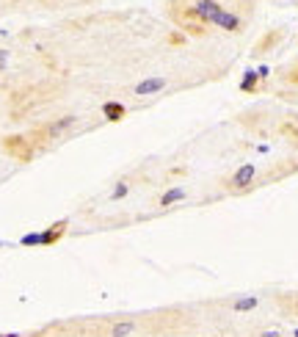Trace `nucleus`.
<instances>
[{"mask_svg": "<svg viewBox=\"0 0 298 337\" xmlns=\"http://www.w3.org/2000/svg\"><path fill=\"white\" fill-rule=\"evenodd\" d=\"M3 149L9 152L14 160H20V163H28V160L33 158V141L25 136H6L3 138Z\"/></svg>", "mask_w": 298, "mask_h": 337, "instance_id": "f257e3e1", "label": "nucleus"}, {"mask_svg": "<svg viewBox=\"0 0 298 337\" xmlns=\"http://www.w3.org/2000/svg\"><path fill=\"white\" fill-rule=\"evenodd\" d=\"M257 177V166L254 163H243L237 172L232 174V180H229V188H235V191H243V188H249L251 182Z\"/></svg>", "mask_w": 298, "mask_h": 337, "instance_id": "f03ea898", "label": "nucleus"}, {"mask_svg": "<svg viewBox=\"0 0 298 337\" xmlns=\"http://www.w3.org/2000/svg\"><path fill=\"white\" fill-rule=\"evenodd\" d=\"M166 83H169V80L160 78V75L144 78V80L136 86V89H133V94H136V97H152V94H160L163 89H166Z\"/></svg>", "mask_w": 298, "mask_h": 337, "instance_id": "7ed1b4c3", "label": "nucleus"}, {"mask_svg": "<svg viewBox=\"0 0 298 337\" xmlns=\"http://www.w3.org/2000/svg\"><path fill=\"white\" fill-rule=\"evenodd\" d=\"M66 227H69V221H66V218H61V221L50 224L47 230H42V246H55L58 240L66 235Z\"/></svg>", "mask_w": 298, "mask_h": 337, "instance_id": "20e7f679", "label": "nucleus"}, {"mask_svg": "<svg viewBox=\"0 0 298 337\" xmlns=\"http://www.w3.org/2000/svg\"><path fill=\"white\" fill-rule=\"evenodd\" d=\"M213 25H215V28H221V31L235 33V31H240V28H243V20L237 17L235 11H227V9H224L218 17H215V23H213Z\"/></svg>", "mask_w": 298, "mask_h": 337, "instance_id": "39448f33", "label": "nucleus"}, {"mask_svg": "<svg viewBox=\"0 0 298 337\" xmlns=\"http://www.w3.org/2000/svg\"><path fill=\"white\" fill-rule=\"evenodd\" d=\"M102 116H105L108 122H122L124 116H127V108H124L122 102H116V100H108L105 105H102Z\"/></svg>", "mask_w": 298, "mask_h": 337, "instance_id": "423d86ee", "label": "nucleus"}, {"mask_svg": "<svg viewBox=\"0 0 298 337\" xmlns=\"http://www.w3.org/2000/svg\"><path fill=\"white\" fill-rule=\"evenodd\" d=\"M72 124H74V116H64V119H58V122H50L47 127H44V133H47V138H58L64 130H69Z\"/></svg>", "mask_w": 298, "mask_h": 337, "instance_id": "0eeeda50", "label": "nucleus"}, {"mask_svg": "<svg viewBox=\"0 0 298 337\" xmlns=\"http://www.w3.org/2000/svg\"><path fill=\"white\" fill-rule=\"evenodd\" d=\"M185 199V188L182 185H174V188H169L166 194L160 196V208H171V204H177V202H182Z\"/></svg>", "mask_w": 298, "mask_h": 337, "instance_id": "6e6552de", "label": "nucleus"}, {"mask_svg": "<svg viewBox=\"0 0 298 337\" xmlns=\"http://www.w3.org/2000/svg\"><path fill=\"white\" fill-rule=\"evenodd\" d=\"M257 86H259L257 69H246V75H243V80H240V91H243V94H254Z\"/></svg>", "mask_w": 298, "mask_h": 337, "instance_id": "1a4fd4ad", "label": "nucleus"}, {"mask_svg": "<svg viewBox=\"0 0 298 337\" xmlns=\"http://www.w3.org/2000/svg\"><path fill=\"white\" fill-rule=\"evenodd\" d=\"M257 307H259V298L257 296H240L232 304V310L235 312H251V310H257Z\"/></svg>", "mask_w": 298, "mask_h": 337, "instance_id": "9d476101", "label": "nucleus"}, {"mask_svg": "<svg viewBox=\"0 0 298 337\" xmlns=\"http://www.w3.org/2000/svg\"><path fill=\"white\" fill-rule=\"evenodd\" d=\"M136 332V324L133 321H116L114 326H110V337H130Z\"/></svg>", "mask_w": 298, "mask_h": 337, "instance_id": "9b49d317", "label": "nucleus"}, {"mask_svg": "<svg viewBox=\"0 0 298 337\" xmlns=\"http://www.w3.org/2000/svg\"><path fill=\"white\" fill-rule=\"evenodd\" d=\"M279 31H273V33H268V36H263V39L257 42V53H265V47H271L273 42H279Z\"/></svg>", "mask_w": 298, "mask_h": 337, "instance_id": "f8f14e48", "label": "nucleus"}, {"mask_svg": "<svg viewBox=\"0 0 298 337\" xmlns=\"http://www.w3.org/2000/svg\"><path fill=\"white\" fill-rule=\"evenodd\" d=\"M20 244L28 246V249H31V246H42V232H25V235L20 238Z\"/></svg>", "mask_w": 298, "mask_h": 337, "instance_id": "ddd939ff", "label": "nucleus"}, {"mask_svg": "<svg viewBox=\"0 0 298 337\" xmlns=\"http://www.w3.org/2000/svg\"><path fill=\"white\" fill-rule=\"evenodd\" d=\"M127 194H130V185H127V182H116V185H114V191H110V199L119 202V199H124Z\"/></svg>", "mask_w": 298, "mask_h": 337, "instance_id": "4468645a", "label": "nucleus"}, {"mask_svg": "<svg viewBox=\"0 0 298 337\" xmlns=\"http://www.w3.org/2000/svg\"><path fill=\"white\" fill-rule=\"evenodd\" d=\"M6 69H9V50L0 47V72H6Z\"/></svg>", "mask_w": 298, "mask_h": 337, "instance_id": "2eb2a0df", "label": "nucleus"}, {"mask_svg": "<svg viewBox=\"0 0 298 337\" xmlns=\"http://www.w3.org/2000/svg\"><path fill=\"white\" fill-rule=\"evenodd\" d=\"M257 75H259V80H265L268 75H271V69H268V67H259V69H257Z\"/></svg>", "mask_w": 298, "mask_h": 337, "instance_id": "dca6fc26", "label": "nucleus"}, {"mask_svg": "<svg viewBox=\"0 0 298 337\" xmlns=\"http://www.w3.org/2000/svg\"><path fill=\"white\" fill-rule=\"evenodd\" d=\"M259 337H282L279 332H265V334H259Z\"/></svg>", "mask_w": 298, "mask_h": 337, "instance_id": "f3484780", "label": "nucleus"}, {"mask_svg": "<svg viewBox=\"0 0 298 337\" xmlns=\"http://www.w3.org/2000/svg\"><path fill=\"white\" fill-rule=\"evenodd\" d=\"M290 80H295V83H298V67L293 69V75H290Z\"/></svg>", "mask_w": 298, "mask_h": 337, "instance_id": "a211bd4d", "label": "nucleus"}, {"mask_svg": "<svg viewBox=\"0 0 298 337\" xmlns=\"http://www.w3.org/2000/svg\"><path fill=\"white\" fill-rule=\"evenodd\" d=\"M0 337H20V334H0Z\"/></svg>", "mask_w": 298, "mask_h": 337, "instance_id": "6ab92c4d", "label": "nucleus"}, {"mask_svg": "<svg viewBox=\"0 0 298 337\" xmlns=\"http://www.w3.org/2000/svg\"><path fill=\"white\" fill-rule=\"evenodd\" d=\"M293 337H298V329H295V334H293Z\"/></svg>", "mask_w": 298, "mask_h": 337, "instance_id": "aec40b11", "label": "nucleus"}, {"mask_svg": "<svg viewBox=\"0 0 298 337\" xmlns=\"http://www.w3.org/2000/svg\"><path fill=\"white\" fill-rule=\"evenodd\" d=\"M0 249H3V240H0Z\"/></svg>", "mask_w": 298, "mask_h": 337, "instance_id": "412c9836", "label": "nucleus"}]
</instances>
